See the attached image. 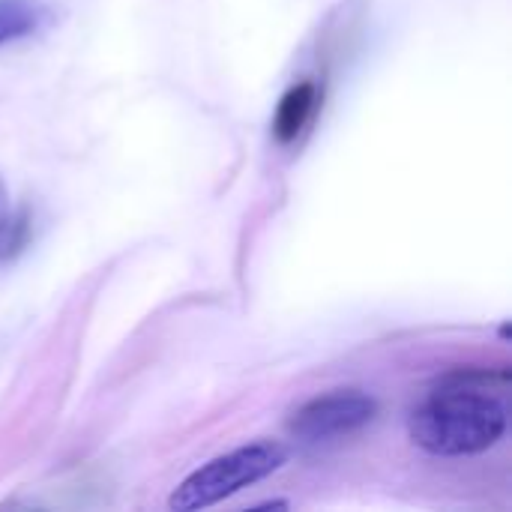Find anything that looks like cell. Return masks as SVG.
Listing matches in <instances>:
<instances>
[{
  "label": "cell",
  "instance_id": "cell-2",
  "mask_svg": "<svg viewBox=\"0 0 512 512\" xmlns=\"http://www.w3.org/2000/svg\"><path fill=\"white\" fill-rule=\"evenodd\" d=\"M288 462V447L279 441H255L246 447H237L225 456L210 459L198 471H192L168 498V507L174 512L207 510L261 480L276 474Z\"/></svg>",
  "mask_w": 512,
  "mask_h": 512
},
{
  "label": "cell",
  "instance_id": "cell-5",
  "mask_svg": "<svg viewBox=\"0 0 512 512\" xmlns=\"http://www.w3.org/2000/svg\"><path fill=\"white\" fill-rule=\"evenodd\" d=\"M51 12L42 0H0V48L36 36Z\"/></svg>",
  "mask_w": 512,
  "mask_h": 512
},
{
  "label": "cell",
  "instance_id": "cell-6",
  "mask_svg": "<svg viewBox=\"0 0 512 512\" xmlns=\"http://www.w3.org/2000/svg\"><path fill=\"white\" fill-rule=\"evenodd\" d=\"M30 231H33V219L27 207H15L3 177H0V264L12 261L15 255H21L30 243Z\"/></svg>",
  "mask_w": 512,
  "mask_h": 512
},
{
  "label": "cell",
  "instance_id": "cell-4",
  "mask_svg": "<svg viewBox=\"0 0 512 512\" xmlns=\"http://www.w3.org/2000/svg\"><path fill=\"white\" fill-rule=\"evenodd\" d=\"M321 108V87L315 81H300L285 90L273 114V135L279 144H294L315 120Z\"/></svg>",
  "mask_w": 512,
  "mask_h": 512
},
{
  "label": "cell",
  "instance_id": "cell-1",
  "mask_svg": "<svg viewBox=\"0 0 512 512\" xmlns=\"http://www.w3.org/2000/svg\"><path fill=\"white\" fill-rule=\"evenodd\" d=\"M510 423L507 369H456L438 378L408 417L411 441L444 459L492 450Z\"/></svg>",
  "mask_w": 512,
  "mask_h": 512
},
{
  "label": "cell",
  "instance_id": "cell-3",
  "mask_svg": "<svg viewBox=\"0 0 512 512\" xmlns=\"http://www.w3.org/2000/svg\"><path fill=\"white\" fill-rule=\"evenodd\" d=\"M378 414V402L363 390H333L303 402L291 420L288 432L306 447L333 444L366 429Z\"/></svg>",
  "mask_w": 512,
  "mask_h": 512
}]
</instances>
